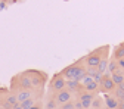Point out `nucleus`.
Instances as JSON below:
<instances>
[{"mask_svg": "<svg viewBox=\"0 0 124 109\" xmlns=\"http://www.w3.org/2000/svg\"><path fill=\"white\" fill-rule=\"evenodd\" d=\"M61 75L64 77V78H68V80L81 81V78L86 75V66H78L77 64L70 65V66H67L64 71L61 72Z\"/></svg>", "mask_w": 124, "mask_h": 109, "instance_id": "f257e3e1", "label": "nucleus"}, {"mask_svg": "<svg viewBox=\"0 0 124 109\" xmlns=\"http://www.w3.org/2000/svg\"><path fill=\"white\" fill-rule=\"evenodd\" d=\"M105 50H108V46H106V47H99V49H96L95 52L89 53V55L84 58L86 68H96V66L99 65V62L103 59V56H102L101 53H102V52H105Z\"/></svg>", "mask_w": 124, "mask_h": 109, "instance_id": "f03ea898", "label": "nucleus"}, {"mask_svg": "<svg viewBox=\"0 0 124 109\" xmlns=\"http://www.w3.org/2000/svg\"><path fill=\"white\" fill-rule=\"evenodd\" d=\"M27 77L31 80V84H33V87H41L46 81V74L44 72H40V71H33L30 69L25 72Z\"/></svg>", "mask_w": 124, "mask_h": 109, "instance_id": "7ed1b4c3", "label": "nucleus"}, {"mask_svg": "<svg viewBox=\"0 0 124 109\" xmlns=\"http://www.w3.org/2000/svg\"><path fill=\"white\" fill-rule=\"evenodd\" d=\"M65 87H67V80L62 75H56L55 78L50 81V90H53V91H61Z\"/></svg>", "mask_w": 124, "mask_h": 109, "instance_id": "20e7f679", "label": "nucleus"}, {"mask_svg": "<svg viewBox=\"0 0 124 109\" xmlns=\"http://www.w3.org/2000/svg\"><path fill=\"white\" fill-rule=\"evenodd\" d=\"M71 91L70 90H61V91H58L56 93V96H55V100H56V105L59 106H62V105H64V103H67V102H71Z\"/></svg>", "mask_w": 124, "mask_h": 109, "instance_id": "39448f33", "label": "nucleus"}, {"mask_svg": "<svg viewBox=\"0 0 124 109\" xmlns=\"http://www.w3.org/2000/svg\"><path fill=\"white\" fill-rule=\"evenodd\" d=\"M93 93H89V91H86V93H81L80 94V102H81V105H83V109H89V108H92V102H93Z\"/></svg>", "mask_w": 124, "mask_h": 109, "instance_id": "423d86ee", "label": "nucleus"}, {"mask_svg": "<svg viewBox=\"0 0 124 109\" xmlns=\"http://www.w3.org/2000/svg\"><path fill=\"white\" fill-rule=\"evenodd\" d=\"M15 96L18 99V103H22V102H25L28 99H34V94H33L31 90H19Z\"/></svg>", "mask_w": 124, "mask_h": 109, "instance_id": "0eeeda50", "label": "nucleus"}, {"mask_svg": "<svg viewBox=\"0 0 124 109\" xmlns=\"http://www.w3.org/2000/svg\"><path fill=\"white\" fill-rule=\"evenodd\" d=\"M101 87H102V90L106 91V93H111V91L115 90V84H114V81L111 80V77H109V78H102Z\"/></svg>", "mask_w": 124, "mask_h": 109, "instance_id": "6e6552de", "label": "nucleus"}, {"mask_svg": "<svg viewBox=\"0 0 124 109\" xmlns=\"http://www.w3.org/2000/svg\"><path fill=\"white\" fill-rule=\"evenodd\" d=\"M118 103H120V100L115 99L114 96L105 94V108H108V109H118Z\"/></svg>", "mask_w": 124, "mask_h": 109, "instance_id": "1a4fd4ad", "label": "nucleus"}, {"mask_svg": "<svg viewBox=\"0 0 124 109\" xmlns=\"http://www.w3.org/2000/svg\"><path fill=\"white\" fill-rule=\"evenodd\" d=\"M111 80L114 81V84H115V86L123 84V83H124V71L118 68L115 72H112V74H111Z\"/></svg>", "mask_w": 124, "mask_h": 109, "instance_id": "9d476101", "label": "nucleus"}, {"mask_svg": "<svg viewBox=\"0 0 124 109\" xmlns=\"http://www.w3.org/2000/svg\"><path fill=\"white\" fill-rule=\"evenodd\" d=\"M67 88L72 90V91H80L81 90V83L77 80H68L67 81Z\"/></svg>", "mask_w": 124, "mask_h": 109, "instance_id": "9b49d317", "label": "nucleus"}, {"mask_svg": "<svg viewBox=\"0 0 124 109\" xmlns=\"http://www.w3.org/2000/svg\"><path fill=\"white\" fill-rule=\"evenodd\" d=\"M96 69H98V72L102 74V75L106 72V69H108V59H106V58H103V59L99 62V65L96 66Z\"/></svg>", "mask_w": 124, "mask_h": 109, "instance_id": "f8f14e48", "label": "nucleus"}, {"mask_svg": "<svg viewBox=\"0 0 124 109\" xmlns=\"http://www.w3.org/2000/svg\"><path fill=\"white\" fill-rule=\"evenodd\" d=\"M124 58V43L120 44L118 47L115 49V53H114V60H118V59H123Z\"/></svg>", "mask_w": 124, "mask_h": 109, "instance_id": "ddd939ff", "label": "nucleus"}, {"mask_svg": "<svg viewBox=\"0 0 124 109\" xmlns=\"http://www.w3.org/2000/svg\"><path fill=\"white\" fill-rule=\"evenodd\" d=\"M98 88H99V84H98V83H95V81H92V83H89V84H86V86H84V90H86V91H89V93L96 91Z\"/></svg>", "mask_w": 124, "mask_h": 109, "instance_id": "4468645a", "label": "nucleus"}, {"mask_svg": "<svg viewBox=\"0 0 124 109\" xmlns=\"http://www.w3.org/2000/svg\"><path fill=\"white\" fill-rule=\"evenodd\" d=\"M19 105H21L22 109H31V108L36 105V100H34V99H28V100H25V102H22V103H19Z\"/></svg>", "mask_w": 124, "mask_h": 109, "instance_id": "2eb2a0df", "label": "nucleus"}, {"mask_svg": "<svg viewBox=\"0 0 124 109\" xmlns=\"http://www.w3.org/2000/svg\"><path fill=\"white\" fill-rule=\"evenodd\" d=\"M117 69H118V65H117V60H111L109 64H108V69H106V71L112 74V72H115Z\"/></svg>", "mask_w": 124, "mask_h": 109, "instance_id": "dca6fc26", "label": "nucleus"}, {"mask_svg": "<svg viewBox=\"0 0 124 109\" xmlns=\"http://www.w3.org/2000/svg\"><path fill=\"white\" fill-rule=\"evenodd\" d=\"M92 81H93V78H92L90 75H84L83 78H81V81H80V83H81V86L84 87L86 84H89V83H92Z\"/></svg>", "mask_w": 124, "mask_h": 109, "instance_id": "f3484780", "label": "nucleus"}, {"mask_svg": "<svg viewBox=\"0 0 124 109\" xmlns=\"http://www.w3.org/2000/svg\"><path fill=\"white\" fill-rule=\"evenodd\" d=\"M58 105H56V100H55V97L53 99H50L47 103H46V109H55Z\"/></svg>", "mask_w": 124, "mask_h": 109, "instance_id": "a211bd4d", "label": "nucleus"}, {"mask_svg": "<svg viewBox=\"0 0 124 109\" xmlns=\"http://www.w3.org/2000/svg\"><path fill=\"white\" fill-rule=\"evenodd\" d=\"M101 105H102L101 99H93V102H92V108L93 109H101Z\"/></svg>", "mask_w": 124, "mask_h": 109, "instance_id": "6ab92c4d", "label": "nucleus"}, {"mask_svg": "<svg viewBox=\"0 0 124 109\" xmlns=\"http://www.w3.org/2000/svg\"><path fill=\"white\" fill-rule=\"evenodd\" d=\"M61 109H75L74 102H67V103H64V105L61 106Z\"/></svg>", "mask_w": 124, "mask_h": 109, "instance_id": "aec40b11", "label": "nucleus"}, {"mask_svg": "<svg viewBox=\"0 0 124 109\" xmlns=\"http://www.w3.org/2000/svg\"><path fill=\"white\" fill-rule=\"evenodd\" d=\"M74 106H75V109H83V105H81L80 100H77V102L74 103Z\"/></svg>", "mask_w": 124, "mask_h": 109, "instance_id": "412c9836", "label": "nucleus"}, {"mask_svg": "<svg viewBox=\"0 0 124 109\" xmlns=\"http://www.w3.org/2000/svg\"><path fill=\"white\" fill-rule=\"evenodd\" d=\"M118 109H124V100H120V103H118Z\"/></svg>", "mask_w": 124, "mask_h": 109, "instance_id": "4be33fe9", "label": "nucleus"}, {"mask_svg": "<svg viewBox=\"0 0 124 109\" xmlns=\"http://www.w3.org/2000/svg\"><path fill=\"white\" fill-rule=\"evenodd\" d=\"M31 109H41V105H40V103H36V105H34L33 108H31Z\"/></svg>", "mask_w": 124, "mask_h": 109, "instance_id": "5701e85b", "label": "nucleus"}, {"mask_svg": "<svg viewBox=\"0 0 124 109\" xmlns=\"http://www.w3.org/2000/svg\"><path fill=\"white\" fill-rule=\"evenodd\" d=\"M12 109H22V108H21V105H16V106H13Z\"/></svg>", "mask_w": 124, "mask_h": 109, "instance_id": "b1692460", "label": "nucleus"}, {"mask_svg": "<svg viewBox=\"0 0 124 109\" xmlns=\"http://www.w3.org/2000/svg\"><path fill=\"white\" fill-rule=\"evenodd\" d=\"M0 9H5V3H3V2L0 3Z\"/></svg>", "mask_w": 124, "mask_h": 109, "instance_id": "393cba45", "label": "nucleus"}, {"mask_svg": "<svg viewBox=\"0 0 124 109\" xmlns=\"http://www.w3.org/2000/svg\"><path fill=\"white\" fill-rule=\"evenodd\" d=\"M121 100H124V94H123V99H121Z\"/></svg>", "mask_w": 124, "mask_h": 109, "instance_id": "a878e982", "label": "nucleus"}, {"mask_svg": "<svg viewBox=\"0 0 124 109\" xmlns=\"http://www.w3.org/2000/svg\"><path fill=\"white\" fill-rule=\"evenodd\" d=\"M0 109H3V108H0Z\"/></svg>", "mask_w": 124, "mask_h": 109, "instance_id": "bb28decb", "label": "nucleus"}, {"mask_svg": "<svg viewBox=\"0 0 124 109\" xmlns=\"http://www.w3.org/2000/svg\"><path fill=\"white\" fill-rule=\"evenodd\" d=\"M90 109H93V108H90Z\"/></svg>", "mask_w": 124, "mask_h": 109, "instance_id": "cd10ccee", "label": "nucleus"}, {"mask_svg": "<svg viewBox=\"0 0 124 109\" xmlns=\"http://www.w3.org/2000/svg\"><path fill=\"white\" fill-rule=\"evenodd\" d=\"M123 59H124V58H123Z\"/></svg>", "mask_w": 124, "mask_h": 109, "instance_id": "c85d7f7f", "label": "nucleus"}]
</instances>
